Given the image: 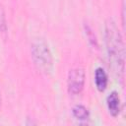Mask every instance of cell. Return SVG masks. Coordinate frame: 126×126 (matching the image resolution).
I'll use <instances>...</instances> for the list:
<instances>
[{"label":"cell","mask_w":126,"mask_h":126,"mask_svg":"<svg viewBox=\"0 0 126 126\" xmlns=\"http://www.w3.org/2000/svg\"><path fill=\"white\" fill-rule=\"evenodd\" d=\"M104 42L110 68L115 77L122 81L125 71V44L120 31L112 19L105 22Z\"/></svg>","instance_id":"1"},{"label":"cell","mask_w":126,"mask_h":126,"mask_svg":"<svg viewBox=\"0 0 126 126\" xmlns=\"http://www.w3.org/2000/svg\"><path fill=\"white\" fill-rule=\"evenodd\" d=\"M31 53L36 69L43 74H49L53 68V58L48 44L43 39H36L32 44Z\"/></svg>","instance_id":"2"},{"label":"cell","mask_w":126,"mask_h":126,"mask_svg":"<svg viewBox=\"0 0 126 126\" xmlns=\"http://www.w3.org/2000/svg\"><path fill=\"white\" fill-rule=\"evenodd\" d=\"M85 71L82 67H76L69 71L67 79V89L70 94H79L85 86Z\"/></svg>","instance_id":"3"},{"label":"cell","mask_w":126,"mask_h":126,"mask_svg":"<svg viewBox=\"0 0 126 126\" xmlns=\"http://www.w3.org/2000/svg\"><path fill=\"white\" fill-rule=\"evenodd\" d=\"M106 105L107 109L111 116L116 117L120 113L121 109V103H120V97L117 92H112L106 98Z\"/></svg>","instance_id":"4"},{"label":"cell","mask_w":126,"mask_h":126,"mask_svg":"<svg viewBox=\"0 0 126 126\" xmlns=\"http://www.w3.org/2000/svg\"><path fill=\"white\" fill-rule=\"evenodd\" d=\"M107 75L102 68H96L94 71V84L99 92H103L107 87Z\"/></svg>","instance_id":"5"},{"label":"cell","mask_w":126,"mask_h":126,"mask_svg":"<svg viewBox=\"0 0 126 126\" xmlns=\"http://www.w3.org/2000/svg\"><path fill=\"white\" fill-rule=\"evenodd\" d=\"M73 116L78 120H87L89 118L90 112L88 108L83 104H77L72 108Z\"/></svg>","instance_id":"6"},{"label":"cell","mask_w":126,"mask_h":126,"mask_svg":"<svg viewBox=\"0 0 126 126\" xmlns=\"http://www.w3.org/2000/svg\"><path fill=\"white\" fill-rule=\"evenodd\" d=\"M7 31V22L5 11L2 5H0V32H6Z\"/></svg>","instance_id":"7"},{"label":"cell","mask_w":126,"mask_h":126,"mask_svg":"<svg viewBox=\"0 0 126 126\" xmlns=\"http://www.w3.org/2000/svg\"><path fill=\"white\" fill-rule=\"evenodd\" d=\"M124 9H125V3H124V0H123L122 1V26H123V29H125V21H124L125 13H124Z\"/></svg>","instance_id":"8"},{"label":"cell","mask_w":126,"mask_h":126,"mask_svg":"<svg viewBox=\"0 0 126 126\" xmlns=\"http://www.w3.org/2000/svg\"><path fill=\"white\" fill-rule=\"evenodd\" d=\"M1 106H2V94H1V90H0V110H1Z\"/></svg>","instance_id":"9"}]
</instances>
